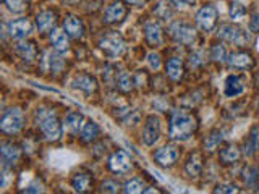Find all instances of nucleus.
I'll use <instances>...</instances> for the list:
<instances>
[{
    "instance_id": "1",
    "label": "nucleus",
    "mask_w": 259,
    "mask_h": 194,
    "mask_svg": "<svg viewBox=\"0 0 259 194\" xmlns=\"http://www.w3.org/2000/svg\"><path fill=\"white\" fill-rule=\"evenodd\" d=\"M196 118L186 110H177L170 121V137L174 141H186L196 131Z\"/></svg>"
},
{
    "instance_id": "2",
    "label": "nucleus",
    "mask_w": 259,
    "mask_h": 194,
    "mask_svg": "<svg viewBox=\"0 0 259 194\" xmlns=\"http://www.w3.org/2000/svg\"><path fill=\"white\" fill-rule=\"evenodd\" d=\"M36 117H37V123H39L40 131H42V134L47 137L49 141L60 139L62 125H60V121H59V118H57L55 113L49 112L46 109H39Z\"/></svg>"
},
{
    "instance_id": "3",
    "label": "nucleus",
    "mask_w": 259,
    "mask_h": 194,
    "mask_svg": "<svg viewBox=\"0 0 259 194\" xmlns=\"http://www.w3.org/2000/svg\"><path fill=\"white\" fill-rule=\"evenodd\" d=\"M24 125V115L20 109H10L4 113L0 120V128L7 134H16Z\"/></svg>"
},
{
    "instance_id": "4",
    "label": "nucleus",
    "mask_w": 259,
    "mask_h": 194,
    "mask_svg": "<svg viewBox=\"0 0 259 194\" xmlns=\"http://www.w3.org/2000/svg\"><path fill=\"white\" fill-rule=\"evenodd\" d=\"M99 47L105 55L118 57V55H121V52L125 51V42H123V39H121V36L118 34V32L112 31V32H107V34L101 37Z\"/></svg>"
},
{
    "instance_id": "5",
    "label": "nucleus",
    "mask_w": 259,
    "mask_h": 194,
    "mask_svg": "<svg viewBox=\"0 0 259 194\" xmlns=\"http://www.w3.org/2000/svg\"><path fill=\"white\" fill-rule=\"evenodd\" d=\"M219 37H222L227 42L237 44V45H246L248 44V34L241 28L233 26V24H224L219 29Z\"/></svg>"
},
{
    "instance_id": "6",
    "label": "nucleus",
    "mask_w": 259,
    "mask_h": 194,
    "mask_svg": "<svg viewBox=\"0 0 259 194\" xmlns=\"http://www.w3.org/2000/svg\"><path fill=\"white\" fill-rule=\"evenodd\" d=\"M160 136V120L156 115L146 118L144 129H143V142L146 146H154Z\"/></svg>"
},
{
    "instance_id": "7",
    "label": "nucleus",
    "mask_w": 259,
    "mask_h": 194,
    "mask_svg": "<svg viewBox=\"0 0 259 194\" xmlns=\"http://www.w3.org/2000/svg\"><path fill=\"white\" fill-rule=\"evenodd\" d=\"M196 23L201 29L210 31L217 23V10L212 5H206L202 7L196 15Z\"/></svg>"
},
{
    "instance_id": "8",
    "label": "nucleus",
    "mask_w": 259,
    "mask_h": 194,
    "mask_svg": "<svg viewBox=\"0 0 259 194\" xmlns=\"http://www.w3.org/2000/svg\"><path fill=\"white\" fill-rule=\"evenodd\" d=\"M109 168L113 173H128L132 170V160L126 156V152L118 151L112 154V157L109 159Z\"/></svg>"
},
{
    "instance_id": "9",
    "label": "nucleus",
    "mask_w": 259,
    "mask_h": 194,
    "mask_svg": "<svg viewBox=\"0 0 259 194\" xmlns=\"http://www.w3.org/2000/svg\"><path fill=\"white\" fill-rule=\"evenodd\" d=\"M177 159H178V149L175 146H164V148L154 154V160H156V164L160 167L174 165Z\"/></svg>"
},
{
    "instance_id": "10",
    "label": "nucleus",
    "mask_w": 259,
    "mask_h": 194,
    "mask_svg": "<svg viewBox=\"0 0 259 194\" xmlns=\"http://www.w3.org/2000/svg\"><path fill=\"white\" fill-rule=\"evenodd\" d=\"M8 32L13 39H23L26 37L31 32V23L26 18H20V20H13L8 24Z\"/></svg>"
},
{
    "instance_id": "11",
    "label": "nucleus",
    "mask_w": 259,
    "mask_h": 194,
    "mask_svg": "<svg viewBox=\"0 0 259 194\" xmlns=\"http://www.w3.org/2000/svg\"><path fill=\"white\" fill-rule=\"evenodd\" d=\"M174 36L182 44H193L194 39H196V32L188 24H177L174 28Z\"/></svg>"
},
{
    "instance_id": "12",
    "label": "nucleus",
    "mask_w": 259,
    "mask_h": 194,
    "mask_svg": "<svg viewBox=\"0 0 259 194\" xmlns=\"http://www.w3.org/2000/svg\"><path fill=\"white\" fill-rule=\"evenodd\" d=\"M83 23L78 18V16H68L63 23V31L73 39H79L83 36Z\"/></svg>"
},
{
    "instance_id": "13",
    "label": "nucleus",
    "mask_w": 259,
    "mask_h": 194,
    "mask_svg": "<svg viewBox=\"0 0 259 194\" xmlns=\"http://www.w3.org/2000/svg\"><path fill=\"white\" fill-rule=\"evenodd\" d=\"M126 8L121 2H113L107 10H105V21L107 23H118L125 18Z\"/></svg>"
},
{
    "instance_id": "14",
    "label": "nucleus",
    "mask_w": 259,
    "mask_h": 194,
    "mask_svg": "<svg viewBox=\"0 0 259 194\" xmlns=\"http://www.w3.org/2000/svg\"><path fill=\"white\" fill-rule=\"evenodd\" d=\"M229 65L233 68H251L253 67V57L246 52H235L230 55Z\"/></svg>"
},
{
    "instance_id": "15",
    "label": "nucleus",
    "mask_w": 259,
    "mask_h": 194,
    "mask_svg": "<svg viewBox=\"0 0 259 194\" xmlns=\"http://www.w3.org/2000/svg\"><path fill=\"white\" fill-rule=\"evenodd\" d=\"M68 34L62 29H54L51 32V42L57 52H67L68 51Z\"/></svg>"
},
{
    "instance_id": "16",
    "label": "nucleus",
    "mask_w": 259,
    "mask_h": 194,
    "mask_svg": "<svg viewBox=\"0 0 259 194\" xmlns=\"http://www.w3.org/2000/svg\"><path fill=\"white\" fill-rule=\"evenodd\" d=\"M73 87L81 89V91H84V92H94L97 89V83H96V79L93 76L79 75V76H76L75 79H73Z\"/></svg>"
},
{
    "instance_id": "17",
    "label": "nucleus",
    "mask_w": 259,
    "mask_h": 194,
    "mask_svg": "<svg viewBox=\"0 0 259 194\" xmlns=\"http://www.w3.org/2000/svg\"><path fill=\"white\" fill-rule=\"evenodd\" d=\"M243 89H245V86H243V81L237 75H230L229 78L225 79V95L235 97V95L241 94Z\"/></svg>"
},
{
    "instance_id": "18",
    "label": "nucleus",
    "mask_w": 259,
    "mask_h": 194,
    "mask_svg": "<svg viewBox=\"0 0 259 194\" xmlns=\"http://www.w3.org/2000/svg\"><path fill=\"white\" fill-rule=\"evenodd\" d=\"M185 170H186V173H188V176H191V178L199 176L201 170H202V159L198 152H193L190 156L188 162H186V165H185Z\"/></svg>"
},
{
    "instance_id": "19",
    "label": "nucleus",
    "mask_w": 259,
    "mask_h": 194,
    "mask_svg": "<svg viewBox=\"0 0 259 194\" xmlns=\"http://www.w3.org/2000/svg\"><path fill=\"white\" fill-rule=\"evenodd\" d=\"M0 154H2V160L5 165H13L20 159V149L13 144H4Z\"/></svg>"
},
{
    "instance_id": "20",
    "label": "nucleus",
    "mask_w": 259,
    "mask_h": 194,
    "mask_svg": "<svg viewBox=\"0 0 259 194\" xmlns=\"http://www.w3.org/2000/svg\"><path fill=\"white\" fill-rule=\"evenodd\" d=\"M144 32H146V40H148L151 45L162 44V29L159 24H154V23L146 24Z\"/></svg>"
},
{
    "instance_id": "21",
    "label": "nucleus",
    "mask_w": 259,
    "mask_h": 194,
    "mask_svg": "<svg viewBox=\"0 0 259 194\" xmlns=\"http://www.w3.org/2000/svg\"><path fill=\"white\" fill-rule=\"evenodd\" d=\"M71 186L76 192H86L89 189V186H91V178H89L86 173L78 172L71 178Z\"/></svg>"
},
{
    "instance_id": "22",
    "label": "nucleus",
    "mask_w": 259,
    "mask_h": 194,
    "mask_svg": "<svg viewBox=\"0 0 259 194\" xmlns=\"http://www.w3.org/2000/svg\"><path fill=\"white\" fill-rule=\"evenodd\" d=\"M55 21H57V16L52 12H42V13H39L37 18H36L37 28L40 32H46V31L51 29L55 24Z\"/></svg>"
},
{
    "instance_id": "23",
    "label": "nucleus",
    "mask_w": 259,
    "mask_h": 194,
    "mask_svg": "<svg viewBox=\"0 0 259 194\" xmlns=\"http://www.w3.org/2000/svg\"><path fill=\"white\" fill-rule=\"evenodd\" d=\"M99 126H97L94 121H86L83 129L79 131V136H81V139H83L84 142H93L97 136H99Z\"/></svg>"
},
{
    "instance_id": "24",
    "label": "nucleus",
    "mask_w": 259,
    "mask_h": 194,
    "mask_svg": "<svg viewBox=\"0 0 259 194\" xmlns=\"http://www.w3.org/2000/svg\"><path fill=\"white\" fill-rule=\"evenodd\" d=\"M165 70H167L168 78H172L175 81L183 76V63L180 59H170L165 63Z\"/></svg>"
},
{
    "instance_id": "25",
    "label": "nucleus",
    "mask_w": 259,
    "mask_h": 194,
    "mask_svg": "<svg viewBox=\"0 0 259 194\" xmlns=\"http://www.w3.org/2000/svg\"><path fill=\"white\" fill-rule=\"evenodd\" d=\"M240 156H241V152L237 146H227L221 152V159L224 164H235V162L240 159Z\"/></svg>"
},
{
    "instance_id": "26",
    "label": "nucleus",
    "mask_w": 259,
    "mask_h": 194,
    "mask_svg": "<svg viewBox=\"0 0 259 194\" xmlns=\"http://www.w3.org/2000/svg\"><path fill=\"white\" fill-rule=\"evenodd\" d=\"M84 123H86L84 117L81 115V113H78V112L70 113V115L67 117V125H68V128L71 129L73 133H79L81 129H83Z\"/></svg>"
},
{
    "instance_id": "27",
    "label": "nucleus",
    "mask_w": 259,
    "mask_h": 194,
    "mask_svg": "<svg viewBox=\"0 0 259 194\" xmlns=\"http://www.w3.org/2000/svg\"><path fill=\"white\" fill-rule=\"evenodd\" d=\"M16 51H18V54L24 60H32L36 57V47L32 42H20L18 47H16Z\"/></svg>"
},
{
    "instance_id": "28",
    "label": "nucleus",
    "mask_w": 259,
    "mask_h": 194,
    "mask_svg": "<svg viewBox=\"0 0 259 194\" xmlns=\"http://www.w3.org/2000/svg\"><path fill=\"white\" fill-rule=\"evenodd\" d=\"M117 84H118V89L121 92H130L133 89V84H135L133 76L130 75V73H121L117 79Z\"/></svg>"
},
{
    "instance_id": "29",
    "label": "nucleus",
    "mask_w": 259,
    "mask_h": 194,
    "mask_svg": "<svg viewBox=\"0 0 259 194\" xmlns=\"http://www.w3.org/2000/svg\"><path fill=\"white\" fill-rule=\"evenodd\" d=\"M245 151H246V154L248 156H253L254 154V151L259 148V136H257V129L254 128L253 131H251V134H249V137H248V141H246V144H245Z\"/></svg>"
},
{
    "instance_id": "30",
    "label": "nucleus",
    "mask_w": 259,
    "mask_h": 194,
    "mask_svg": "<svg viewBox=\"0 0 259 194\" xmlns=\"http://www.w3.org/2000/svg\"><path fill=\"white\" fill-rule=\"evenodd\" d=\"M5 5L13 13H23L28 8V0H5Z\"/></svg>"
},
{
    "instance_id": "31",
    "label": "nucleus",
    "mask_w": 259,
    "mask_h": 194,
    "mask_svg": "<svg viewBox=\"0 0 259 194\" xmlns=\"http://www.w3.org/2000/svg\"><path fill=\"white\" fill-rule=\"evenodd\" d=\"M144 189H146V186H144V183L140 180V178H133V180H130L125 184V192L135 194V192H144Z\"/></svg>"
},
{
    "instance_id": "32",
    "label": "nucleus",
    "mask_w": 259,
    "mask_h": 194,
    "mask_svg": "<svg viewBox=\"0 0 259 194\" xmlns=\"http://www.w3.org/2000/svg\"><path fill=\"white\" fill-rule=\"evenodd\" d=\"M221 141H222V133L219 131V129H215V131L210 133V136H207V139H206V149L214 151Z\"/></svg>"
},
{
    "instance_id": "33",
    "label": "nucleus",
    "mask_w": 259,
    "mask_h": 194,
    "mask_svg": "<svg viewBox=\"0 0 259 194\" xmlns=\"http://www.w3.org/2000/svg\"><path fill=\"white\" fill-rule=\"evenodd\" d=\"M245 15H246V8L243 7L241 4L233 2V4L230 5V16H232L233 20H241Z\"/></svg>"
},
{
    "instance_id": "34",
    "label": "nucleus",
    "mask_w": 259,
    "mask_h": 194,
    "mask_svg": "<svg viewBox=\"0 0 259 194\" xmlns=\"http://www.w3.org/2000/svg\"><path fill=\"white\" fill-rule=\"evenodd\" d=\"M225 48L222 45H214L212 47V51H210V59L215 60V62H224L225 60Z\"/></svg>"
},
{
    "instance_id": "35",
    "label": "nucleus",
    "mask_w": 259,
    "mask_h": 194,
    "mask_svg": "<svg viewBox=\"0 0 259 194\" xmlns=\"http://www.w3.org/2000/svg\"><path fill=\"white\" fill-rule=\"evenodd\" d=\"M148 62H149L152 70H159L160 68V55L159 54H154V52L149 54L148 55Z\"/></svg>"
},
{
    "instance_id": "36",
    "label": "nucleus",
    "mask_w": 259,
    "mask_h": 194,
    "mask_svg": "<svg viewBox=\"0 0 259 194\" xmlns=\"http://www.w3.org/2000/svg\"><path fill=\"white\" fill-rule=\"evenodd\" d=\"M214 192H240V189L235 184H219Z\"/></svg>"
},
{
    "instance_id": "37",
    "label": "nucleus",
    "mask_w": 259,
    "mask_h": 194,
    "mask_svg": "<svg viewBox=\"0 0 259 194\" xmlns=\"http://www.w3.org/2000/svg\"><path fill=\"white\" fill-rule=\"evenodd\" d=\"M249 31L251 32H259V13L251 16V20H249Z\"/></svg>"
},
{
    "instance_id": "38",
    "label": "nucleus",
    "mask_w": 259,
    "mask_h": 194,
    "mask_svg": "<svg viewBox=\"0 0 259 194\" xmlns=\"http://www.w3.org/2000/svg\"><path fill=\"white\" fill-rule=\"evenodd\" d=\"M118 189V184L113 183V181H104L102 183V191H107V192H117Z\"/></svg>"
},
{
    "instance_id": "39",
    "label": "nucleus",
    "mask_w": 259,
    "mask_h": 194,
    "mask_svg": "<svg viewBox=\"0 0 259 194\" xmlns=\"http://www.w3.org/2000/svg\"><path fill=\"white\" fill-rule=\"evenodd\" d=\"M177 7H191L196 0H174Z\"/></svg>"
},
{
    "instance_id": "40",
    "label": "nucleus",
    "mask_w": 259,
    "mask_h": 194,
    "mask_svg": "<svg viewBox=\"0 0 259 194\" xmlns=\"http://www.w3.org/2000/svg\"><path fill=\"white\" fill-rule=\"evenodd\" d=\"M40 191H42V188L37 186V184H32V186H29V188L23 189V192H40Z\"/></svg>"
},
{
    "instance_id": "41",
    "label": "nucleus",
    "mask_w": 259,
    "mask_h": 194,
    "mask_svg": "<svg viewBox=\"0 0 259 194\" xmlns=\"http://www.w3.org/2000/svg\"><path fill=\"white\" fill-rule=\"evenodd\" d=\"M130 4H140V2H143V0H128Z\"/></svg>"
},
{
    "instance_id": "42",
    "label": "nucleus",
    "mask_w": 259,
    "mask_h": 194,
    "mask_svg": "<svg viewBox=\"0 0 259 194\" xmlns=\"http://www.w3.org/2000/svg\"><path fill=\"white\" fill-rule=\"evenodd\" d=\"M257 107H259V99H257Z\"/></svg>"
}]
</instances>
